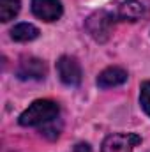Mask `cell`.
<instances>
[{
	"instance_id": "10",
	"label": "cell",
	"mask_w": 150,
	"mask_h": 152,
	"mask_svg": "<svg viewBox=\"0 0 150 152\" xmlns=\"http://www.w3.org/2000/svg\"><path fill=\"white\" fill-rule=\"evenodd\" d=\"M21 9V4L20 0H0V20L5 23V21H11Z\"/></svg>"
},
{
	"instance_id": "6",
	"label": "cell",
	"mask_w": 150,
	"mask_h": 152,
	"mask_svg": "<svg viewBox=\"0 0 150 152\" xmlns=\"http://www.w3.org/2000/svg\"><path fill=\"white\" fill-rule=\"evenodd\" d=\"M18 76L21 80H42L46 76V64L39 58H23L18 66Z\"/></svg>"
},
{
	"instance_id": "12",
	"label": "cell",
	"mask_w": 150,
	"mask_h": 152,
	"mask_svg": "<svg viewBox=\"0 0 150 152\" xmlns=\"http://www.w3.org/2000/svg\"><path fill=\"white\" fill-rule=\"evenodd\" d=\"M73 152H92V147L88 145V143H85V142H81V143H76Z\"/></svg>"
},
{
	"instance_id": "8",
	"label": "cell",
	"mask_w": 150,
	"mask_h": 152,
	"mask_svg": "<svg viewBox=\"0 0 150 152\" xmlns=\"http://www.w3.org/2000/svg\"><path fill=\"white\" fill-rule=\"evenodd\" d=\"M145 14V5L138 0H127L118 5L117 16L124 21H136Z\"/></svg>"
},
{
	"instance_id": "7",
	"label": "cell",
	"mask_w": 150,
	"mask_h": 152,
	"mask_svg": "<svg viewBox=\"0 0 150 152\" xmlns=\"http://www.w3.org/2000/svg\"><path fill=\"white\" fill-rule=\"evenodd\" d=\"M127 81V71L122 67H108L104 69L101 75L97 76V85L101 88H111V87H118L122 83Z\"/></svg>"
},
{
	"instance_id": "3",
	"label": "cell",
	"mask_w": 150,
	"mask_h": 152,
	"mask_svg": "<svg viewBox=\"0 0 150 152\" xmlns=\"http://www.w3.org/2000/svg\"><path fill=\"white\" fill-rule=\"evenodd\" d=\"M57 71H58L60 80L66 85H69V87L79 85V81H81V66H79V62L74 57H67V55L60 57L58 62H57Z\"/></svg>"
},
{
	"instance_id": "1",
	"label": "cell",
	"mask_w": 150,
	"mask_h": 152,
	"mask_svg": "<svg viewBox=\"0 0 150 152\" xmlns=\"http://www.w3.org/2000/svg\"><path fill=\"white\" fill-rule=\"evenodd\" d=\"M58 104L51 99H37L34 101L23 113L20 115V124L25 127H36L44 126L58 117Z\"/></svg>"
},
{
	"instance_id": "9",
	"label": "cell",
	"mask_w": 150,
	"mask_h": 152,
	"mask_svg": "<svg viewBox=\"0 0 150 152\" xmlns=\"http://www.w3.org/2000/svg\"><path fill=\"white\" fill-rule=\"evenodd\" d=\"M11 37L18 42H28L39 37V28L34 27L32 23H18L11 30Z\"/></svg>"
},
{
	"instance_id": "11",
	"label": "cell",
	"mask_w": 150,
	"mask_h": 152,
	"mask_svg": "<svg viewBox=\"0 0 150 152\" xmlns=\"http://www.w3.org/2000/svg\"><path fill=\"white\" fill-rule=\"evenodd\" d=\"M140 103L143 112L150 117V81H145L140 88Z\"/></svg>"
},
{
	"instance_id": "4",
	"label": "cell",
	"mask_w": 150,
	"mask_h": 152,
	"mask_svg": "<svg viewBox=\"0 0 150 152\" xmlns=\"http://www.w3.org/2000/svg\"><path fill=\"white\" fill-rule=\"evenodd\" d=\"M141 142V138L134 133L125 134H110L103 142V152H133V149Z\"/></svg>"
},
{
	"instance_id": "2",
	"label": "cell",
	"mask_w": 150,
	"mask_h": 152,
	"mask_svg": "<svg viewBox=\"0 0 150 152\" xmlns=\"http://www.w3.org/2000/svg\"><path fill=\"white\" fill-rule=\"evenodd\" d=\"M85 27H87V32L97 42H104L111 36L113 14H110L108 11H97L92 16H88V20L85 21Z\"/></svg>"
},
{
	"instance_id": "5",
	"label": "cell",
	"mask_w": 150,
	"mask_h": 152,
	"mask_svg": "<svg viewBox=\"0 0 150 152\" xmlns=\"http://www.w3.org/2000/svg\"><path fill=\"white\" fill-rule=\"evenodd\" d=\"M32 12L42 21H57L64 9L60 0H32Z\"/></svg>"
}]
</instances>
